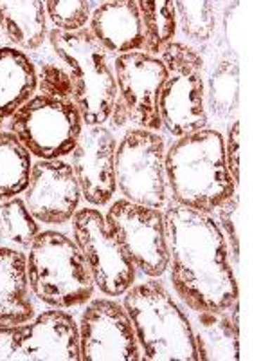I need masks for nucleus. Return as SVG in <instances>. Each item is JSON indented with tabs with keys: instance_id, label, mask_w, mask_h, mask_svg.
Wrapping results in <instances>:
<instances>
[{
	"instance_id": "obj_1",
	"label": "nucleus",
	"mask_w": 270,
	"mask_h": 361,
	"mask_svg": "<svg viewBox=\"0 0 270 361\" xmlns=\"http://www.w3.org/2000/svg\"><path fill=\"white\" fill-rule=\"evenodd\" d=\"M169 282L193 312H225L238 302L236 267L217 219L175 202L164 212Z\"/></svg>"
},
{
	"instance_id": "obj_2",
	"label": "nucleus",
	"mask_w": 270,
	"mask_h": 361,
	"mask_svg": "<svg viewBox=\"0 0 270 361\" xmlns=\"http://www.w3.org/2000/svg\"><path fill=\"white\" fill-rule=\"evenodd\" d=\"M164 170L172 202L202 214H214L238 190L225 161V137L217 128L175 137L166 147Z\"/></svg>"
},
{
	"instance_id": "obj_3",
	"label": "nucleus",
	"mask_w": 270,
	"mask_h": 361,
	"mask_svg": "<svg viewBox=\"0 0 270 361\" xmlns=\"http://www.w3.org/2000/svg\"><path fill=\"white\" fill-rule=\"evenodd\" d=\"M143 361H198L191 318L162 282L134 283L123 295Z\"/></svg>"
},
{
	"instance_id": "obj_4",
	"label": "nucleus",
	"mask_w": 270,
	"mask_h": 361,
	"mask_svg": "<svg viewBox=\"0 0 270 361\" xmlns=\"http://www.w3.org/2000/svg\"><path fill=\"white\" fill-rule=\"evenodd\" d=\"M25 255L29 288L45 305L69 311L94 296L89 266L69 235L58 230L40 231Z\"/></svg>"
},
{
	"instance_id": "obj_5",
	"label": "nucleus",
	"mask_w": 270,
	"mask_h": 361,
	"mask_svg": "<svg viewBox=\"0 0 270 361\" xmlns=\"http://www.w3.org/2000/svg\"><path fill=\"white\" fill-rule=\"evenodd\" d=\"M47 42L69 71L70 99L78 107L85 127L108 123L117 98V85L107 51L96 42L89 27L78 33H62L53 27Z\"/></svg>"
},
{
	"instance_id": "obj_6",
	"label": "nucleus",
	"mask_w": 270,
	"mask_h": 361,
	"mask_svg": "<svg viewBox=\"0 0 270 361\" xmlns=\"http://www.w3.org/2000/svg\"><path fill=\"white\" fill-rule=\"evenodd\" d=\"M166 80L159 94L162 128L172 137H182L207 128L204 58L184 42H172L160 53Z\"/></svg>"
},
{
	"instance_id": "obj_7",
	"label": "nucleus",
	"mask_w": 270,
	"mask_h": 361,
	"mask_svg": "<svg viewBox=\"0 0 270 361\" xmlns=\"http://www.w3.org/2000/svg\"><path fill=\"white\" fill-rule=\"evenodd\" d=\"M85 123L70 98L34 94L8 121L22 147L37 159H65L78 145Z\"/></svg>"
},
{
	"instance_id": "obj_8",
	"label": "nucleus",
	"mask_w": 270,
	"mask_h": 361,
	"mask_svg": "<svg viewBox=\"0 0 270 361\" xmlns=\"http://www.w3.org/2000/svg\"><path fill=\"white\" fill-rule=\"evenodd\" d=\"M166 141L159 132L128 127L115 148V180L123 199L150 208L168 204Z\"/></svg>"
},
{
	"instance_id": "obj_9",
	"label": "nucleus",
	"mask_w": 270,
	"mask_h": 361,
	"mask_svg": "<svg viewBox=\"0 0 270 361\" xmlns=\"http://www.w3.org/2000/svg\"><path fill=\"white\" fill-rule=\"evenodd\" d=\"M117 98L108 118L110 130L134 125L135 128L160 132L159 94L166 80V67L159 56L128 53L114 58Z\"/></svg>"
},
{
	"instance_id": "obj_10",
	"label": "nucleus",
	"mask_w": 270,
	"mask_h": 361,
	"mask_svg": "<svg viewBox=\"0 0 270 361\" xmlns=\"http://www.w3.org/2000/svg\"><path fill=\"white\" fill-rule=\"evenodd\" d=\"M72 240L82 251L96 289L105 296H123L135 283L137 269L108 228L98 208H83L72 217Z\"/></svg>"
},
{
	"instance_id": "obj_11",
	"label": "nucleus",
	"mask_w": 270,
	"mask_h": 361,
	"mask_svg": "<svg viewBox=\"0 0 270 361\" xmlns=\"http://www.w3.org/2000/svg\"><path fill=\"white\" fill-rule=\"evenodd\" d=\"M79 361L78 320L47 309L31 320L0 327V361Z\"/></svg>"
},
{
	"instance_id": "obj_12",
	"label": "nucleus",
	"mask_w": 270,
	"mask_h": 361,
	"mask_svg": "<svg viewBox=\"0 0 270 361\" xmlns=\"http://www.w3.org/2000/svg\"><path fill=\"white\" fill-rule=\"evenodd\" d=\"M105 219L135 269L148 279H160L168 271V243L162 209L115 199L110 202Z\"/></svg>"
},
{
	"instance_id": "obj_13",
	"label": "nucleus",
	"mask_w": 270,
	"mask_h": 361,
	"mask_svg": "<svg viewBox=\"0 0 270 361\" xmlns=\"http://www.w3.org/2000/svg\"><path fill=\"white\" fill-rule=\"evenodd\" d=\"M82 361H143L134 325L115 298H90L78 320Z\"/></svg>"
},
{
	"instance_id": "obj_14",
	"label": "nucleus",
	"mask_w": 270,
	"mask_h": 361,
	"mask_svg": "<svg viewBox=\"0 0 270 361\" xmlns=\"http://www.w3.org/2000/svg\"><path fill=\"white\" fill-rule=\"evenodd\" d=\"M24 202L38 224L63 226L72 221L82 202V190L69 161L37 159L29 176Z\"/></svg>"
},
{
	"instance_id": "obj_15",
	"label": "nucleus",
	"mask_w": 270,
	"mask_h": 361,
	"mask_svg": "<svg viewBox=\"0 0 270 361\" xmlns=\"http://www.w3.org/2000/svg\"><path fill=\"white\" fill-rule=\"evenodd\" d=\"M115 148L117 140L107 125L83 128L78 145L70 154V166L78 179L82 197L92 208H103L114 201L117 192L115 180Z\"/></svg>"
},
{
	"instance_id": "obj_16",
	"label": "nucleus",
	"mask_w": 270,
	"mask_h": 361,
	"mask_svg": "<svg viewBox=\"0 0 270 361\" xmlns=\"http://www.w3.org/2000/svg\"><path fill=\"white\" fill-rule=\"evenodd\" d=\"M89 31L107 54L143 53L144 35L135 0H112L92 9Z\"/></svg>"
},
{
	"instance_id": "obj_17",
	"label": "nucleus",
	"mask_w": 270,
	"mask_h": 361,
	"mask_svg": "<svg viewBox=\"0 0 270 361\" xmlns=\"http://www.w3.org/2000/svg\"><path fill=\"white\" fill-rule=\"evenodd\" d=\"M37 314L27 280V255L11 246H0V327L17 325Z\"/></svg>"
},
{
	"instance_id": "obj_18",
	"label": "nucleus",
	"mask_w": 270,
	"mask_h": 361,
	"mask_svg": "<svg viewBox=\"0 0 270 361\" xmlns=\"http://www.w3.org/2000/svg\"><path fill=\"white\" fill-rule=\"evenodd\" d=\"M49 18L41 0H0V33L9 47L29 54L47 45Z\"/></svg>"
},
{
	"instance_id": "obj_19",
	"label": "nucleus",
	"mask_w": 270,
	"mask_h": 361,
	"mask_svg": "<svg viewBox=\"0 0 270 361\" xmlns=\"http://www.w3.org/2000/svg\"><path fill=\"white\" fill-rule=\"evenodd\" d=\"M38 92L33 60L22 51L0 45V130Z\"/></svg>"
},
{
	"instance_id": "obj_20",
	"label": "nucleus",
	"mask_w": 270,
	"mask_h": 361,
	"mask_svg": "<svg viewBox=\"0 0 270 361\" xmlns=\"http://www.w3.org/2000/svg\"><path fill=\"white\" fill-rule=\"evenodd\" d=\"M191 325L198 360H240V325L234 324L229 311L195 312Z\"/></svg>"
},
{
	"instance_id": "obj_21",
	"label": "nucleus",
	"mask_w": 270,
	"mask_h": 361,
	"mask_svg": "<svg viewBox=\"0 0 270 361\" xmlns=\"http://www.w3.org/2000/svg\"><path fill=\"white\" fill-rule=\"evenodd\" d=\"M33 156L8 130H0V201L20 197L29 185Z\"/></svg>"
},
{
	"instance_id": "obj_22",
	"label": "nucleus",
	"mask_w": 270,
	"mask_h": 361,
	"mask_svg": "<svg viewBox=\"0 0 270 361\" xmlns=\"http://www.w3.org/2000/svg\"><path fill=\"white\" fill-rule=\"evenodd\" d=\"M141 22H143V53L160 56L176 35V11L173 0H139Z\"/></svg>"
},
{
	"instance_id": "obj_23",
	"label": "nucleus",
	"mask_w": 270,
	"mask_h": 361,
	"mask_svg": "<svg viewBox=\"0 0 270 361\" xmlns=\"http://www.w3.org/2000/svg\"><path fill=\"white\" fill-rule=\"evenodd\" d=\"M0 230L6 238V246L22 251H27L34 237L41 231L22 197L0 201Z\"/></svg>"
},
{
	"instance_id": "obj_24",
	"label": "nucleus",
	"mask_w": 270,
	"mask_h": 361,
	"mask_svg": "<svg viewBox=\"0 0 270 361\" xmlns=\"http://www.w3.org/2000/svg\"><path fill=\"white\" fill-rule=\"evenodd\" d=\"M176 25L191 44L205 45L217 29L213 2H175Z\"/></svg>"
},
{
	"instance_id": "obj_25",
	"label": "nucleus",
	"mask_w": 270,
	"mask_h": 361,
	"mask_svg": "<svg viewBox=\"0 0 270 361\" xmlns=\"http://www.w3.org/2000/svg\"><path fill=\"white\" fill-rule=\"evenodd\" d=\"M33 60L34 69H37V82L38 92L45 96H53V98H70L72 96V83L67 67L63 66L54 51L40 49L38 53L29 54Z\"/></svg>"
},
{
	"instance_id": "obj_26",
	"label": "nucleus",
	"mask_w": 270,
	"mask_h": 361,
	"mask_svg": "<svg viewBox=\"0 0 270 361\" xmlns=\"http://www.w3.org/2000/svg\"><path fill=\"white\" fill-rule=\"evenodd\" d=\"M211 109L220 118L234 112L238 99V67L231 60H221L211 76Z\"/></svg>"
},
{
	"instance_id": "obj_27",
	"label": "nucleus",
	"mask_w": 270,
	"mask_h": 361,
	"mask_svg": "<svg viewBox=\"0 0 270 361\" xmlns=\"http://www.w3.org/2000/svg\"><path fill=\"white\" fill-rule=\"evenodd\" d=\"M45 13L54 29L62 33H78L89 27L92 4L85 0H47Z\"/></svg>"
},
{
	"instance_id": "obj_28",
	"label": "nucleus",
	"mask_w": 270,
	"mask_h": 361,
	"mask_svg": "<svg viewBox=\"0 0 270 361\" xmlns=\"http://www.w3.org/2000/svg\"><path fill=\"white\" fill-rule=\"evenodd\" d=\"M214 214H217V222L218 226H220L221 233H224L225 240L229 244L231 260H233L234 267H238V260H240V238H238V193H234L233 197L227 199Z\"/></svg>"
},
{
	"instance_id": "obj_29",
	"label": "nucleus",
	"mask_w": 270,
	"mask_h": 361,
	"mask_svg": "<svg viewBox=\"0 0 270 361\" xmlns=\"http://www.w3.org/2000/svg\"><path fill=\"white\" fill-rule=\"evenodd\" d=\"M240 150H242V137H240V121H234L229 127L225 137V161L233 177L236 188L240 186Z\"/></svg>"
},
{
	"instance_id": "obj_30",
	"label": "nucleus",
	"mask_w": 270,
	"mask_h": 361,
	"mask_svg": "<svg viewBox=\"0 0 270 361\" xmlns=\"http://www.w3.org/2000/svg\"><path fill=\"white\" fill-rule=\"evenodd\" d=\"M0 246H6V238L2 235V230H0Z\"/></svg>"
},
{
	"instance_id": "obj_31",
	"label": "nucleus",
	"mask_w": 270,
	"mask_h": 361,
	"mask_svg": "<svg viewBox=\"0 0 270 361\" xmlns=\"http://www.w3.org/2000/svg\"><path fill=\"white\" fill-rule=\"evenodd\" d=\"M0 37H2V33H0Z\"/></svg>"
}]
</instances>
